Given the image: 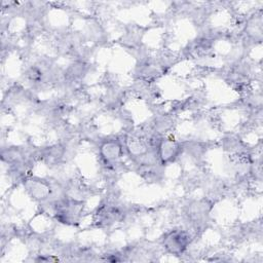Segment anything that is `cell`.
Here are the masks:
<instances>
[{"instance_id":"obj_4","label":"cell","mask_w":263,"mask_h":263,"mask_svg":"<svg viewBox=\"0 0 263 263\" xmlns=\"http://www.w3.org/2000/svg\"><path fill=\"white\" fill-rule=\"evenodd\" d=\"M81 205L74 200H65L55 206L57 218L62 223H74L79 219Z\"/></svg>"},{"instance_id":"obj_3","label":"cell","mask_w":263,"mask_h":263,"mask_svg":"<svg viewBox=\"0 0 263 263\" xmlns=\"http://www.w3.org/2000/svg\"><path fill=\"white\" fill-rule=\"evenodd\" d=\"M100 156L108 166L116 164L122 156V145L117 139H108L100 145Z\"/></svg>"},{"instance_id":"obj_5","label":"cell","mask_w":263,"mask_h":263,"mask_svg":"<svg viewBox=\"0 0 263 263\" xmlns=\"http://www.w3.org/2000/svg\"><path fill=\"white\" fill-rule=\"evenodd\" d=\"M26 191L37 200H45L51 193V188L45 180L39 178H29L24 180Z\"/></svg>"},{"instance_id":"obj_2","label":"cell","mask_w":263,"mask_h":263,"mask_svg":"<svg viewBox=\"0 0 263 263\" xmlns=\"http://www.w3.org/2000/svg\"><path fill=\"white\" fill-rule=\"evenodd\" d=\"M183 146L174 139H162L156 147V155L160 164H168L174 162L182 153Z\"/></svg>"},{"instance_id":"obj_6","label":"cell","mask_w":263,"mask_h":263,"mask_svg":"<svg viewBox=\"0 0 263 263\" xmlns=\"http://www.w3.org/2000/svg\"><path fill=\"white\" fill-rule=\"evenodd\" d=\"M98 221L101 223H113L116 220L117 217V212L115 209H112L110 206L104 208L100 211V214L98 213Z\"/></svg>"},{"instance_id":"obj_1","label":"cell","mask_w":263,"mask_h":263,"mask_svg":"<svg viewBox=\"0 0 263 263\" xmlns=\"http://www.w3.org/2000/svg\"><path fill=\"white\" fill-rule=\"evenodd\" d=\"M190 234L185 230L174 229L165 233L162 238L163 249L172 255H181L190 243Z\"/></svg>"}]
</instances>
